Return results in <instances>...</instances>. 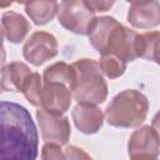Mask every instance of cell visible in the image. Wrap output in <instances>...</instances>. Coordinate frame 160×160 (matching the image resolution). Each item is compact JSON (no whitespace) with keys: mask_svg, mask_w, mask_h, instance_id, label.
I'll list each match as a JSON object with an SVG mask.
<instances>
[{"mask_svg":"<svg viewBox=\"0 0 160 160\" xmlns=\"http://www.w3.org/2000/svg\"><path fill=\"white\" fill-rule=\"evenodd\" d=\"M1 160H36L39 136L30 112L21 105L2 101Z\"/></svg>","mask_w":160,"mask_h":160,"instance_id":"1","label":"cell"},{"mask_svg":"<svg viewBox=\"0 0 160 160\" xmlns=\"http://www.w3.org/2000/svg\"><path fill=\"white\" fill-rule=\"evenodd\" d=\"M74 72L72 95L79 104L98 105L106 100L108 85L102 71L92 59H79L71 64Z\"/></svg>","mask_w":160,"mask_h":160,"instance_id":"2","label":"cell"},{"mask_svg":"<svg viewBox=\"0 0 160 160\" xmlns=\"http://www.w3.org/2000/svg\"><path fill=\"white\" fill-rule=\"evenodd\" d=\"M149 111L148 98L138 90H124L118 94L105 109L108 124L116 128H136Z\"/></svg>","mask_w":160,"mask_h":160,"instance_id":"3","label":"cell"},{"mask_svg":"<svg viewBox=\"0 0 160 160\" xmlns=\"http://www.w3.org/2000/svg\"><path fill=\"white\" fill-rule=\"evenodd\" d=\"M104 54L115 55L124 62L134 61L141 55V34L118 22L105 41L101 55Z\"/></svg>","mask_w":160,"mask_h":160,"instance_id":"4","label":"cell"},{"mask_svg":"<svg viewBox=\"0 0 160 160\" xmlns=\"http://www.w3.org/2000/svg\"><path fill=\"white\" fill-rule=\"evenodd\" d=\"M94 12L95 11L89 6L88 1H62L58 8V20L66 30L71 32L89 35L96 19Z\"/></svg>","mask_w":160,"mask_h":160,"instance_id":"5","label":"cell"},{"mask_svg":"<svg viewBox=\"0 0 160 160\" xmlns=\"http://www.w3.org/2000/svg\"><path fill=\"white\" fill-rule=\"evenodd\" d=\"M58 41L56 38L46 31L34 32L25 42L22 48L24 58L32 65L40 66L48 60L58 55Z\"/></svg>","mask_w":160,"mask_h":160,"instance_id":"6","label":"cell"},{"mask_svg":"<svg viewBox=\"0 0 160 160\" xmlns=\"http://www.w3.org/2000/svg\"><path fill=\"white\" fill-rule=\"evenodd\" d=\"M36 118L42 140L45 142L56 144L61 146L69 141L71 129L66 116L49 112L41 108L36 111Z\"/></svg>","mask_w":160,"mask_h":160,"instance_id":"7","label":"cell"},{"mask_svg":"<svg viewBox=\"0 0 160 160\" xmlns=\"http://www.w3.org/2000/svg\"><path fill=\"white\" fill-rule=\"evenodd\" d=\"M130 160H155L160 154V141L149 125L135 130L129 140Z\"/></svg>","mask_w":160,"mask_h":160,"instance_id":"8","label":"cell"},{"mask_svg":"<svg viewBox=\"0 0 160 160\" xmlns=\"http://www.w3.org/2000/svg\"><path fill=\"white\" fill-rule=\"evenodd\" d=\"M72 96V90L68 84L60 81L44 82L41 106L49 112L62 115L70 108Z\"/></svg>","mask_w":160,"mask_h":160,"instance_id":"9","label":"cell"},{"mask_svg":"<svg viewBox=\"0 0 160 160\" xmlns=\"http://www.w3.org/2000/svg\"><path fill=\"white\" fill-rule=\"evenodd\" d=\"M128 21L134 28L140 29H150L160 25V2H131L128 12Z\"/></svg>","mask_w":160,"mask_h":160,"instance_id":"10","label":"cell"},{"mask_svg":"<svg viewBox=\"0 0 160 160\" xmlns=\"http://www.w3.org/2000/svg\"><path fill=\"white\" fill-rule=\"evenodd\" d=\"M71 116L75 126L84 134L98 132L104 121V114L101 110L96 105L90 104H78L74 108Z\"/></svg>","mask_w":160,"mask_h":160,"instance_id":"11","label":"cell"},{"mask_svg":"<svg viewBox=\"0 0 160 160\" xmlns=\"http://www.w3.org/2000/svg\"><path fill=\"white\" fill-rule=\"evenodd\" d=\"M1 30L8 41L18 44L25 39L30 30V24L22 15L15 11H6L1 16Z\"/></svg>","mask_w":160,"mask_h":160,"instance_id":"12","label":"cell"},{"mask_svg":"<svg viewBox=\"0 0 160 160\" xmlns=\"http://www.w3.org/2000/svg\"><path fill=\"white\" fill-rule=\"evenodd\" d=\"M31 71L28 65L12 61L1 70V89L4 91H21Z\"/></svg>","mask_w":160,"mask_h":160,"instance_id":"13","label":"cell"},{"mask_svg":"<svg viewBox=\"0 0 160 160\" xmlns=\"http://www.w3.org/2000/svg\"><path fill=\"white\" fill-rule=\"evenodd\" d=\"M56 1H29L25 2V11L36 25H45L58 14Z\"/></svg>","mask_w":160,"mask_h":160,"instance_id":"14","label":"cell"},{"mask_svg":"<svg viewBox=\"0 0 160 160\" xmlns=\"http://www.w3.org/2000/svg\"><path fill=\"white\" fill-rule=\"evenodd\" d=\"M42 79H44V82L60 81V82L68 84L72 90V85H74L72 68H71V65H68L64 61L55 62V64L50 65L49 68H46L45 71H44Z\"/></svg>","mask_w":160,"mask_h":160,"instance_id":"15","label":"cell"},{"mask_svg":"<svg viewBox=\"0 0 160 160\" xmlns=\"http://www.w3.org/2000/svg\"><path fill=\"white\" fill-rule=\"evenodd\" d=\"M150 61L160 65V31H150L141 34V55Z\"/></svg>","mask_w":160,"mask_h":160,"instance_id":"16","label":"cell"},{"mask_svg":"<svg viewBox=\"0 0 160 160\" xmlns=\"http://www.w3.org/2000/svg\"><path fill=\"white\" fill-rule=\"evenodd\" d=\"M21 92L26 98V100L34 106H41V96H42V85L41 78L38 72H31L28 80L25 81Z\"/></svg>","mask_w":160,"mask_h":160,"instance_id":"17","label":"cell"},{"mask_svg":"<svg viewBox=\"0 0 160 160\" xmlns=\"http://www.w3.org/2000/svg\"><path fill=\"white\" fill-rule=\"evenodd\" d=\"M99 66L109 79H116L121 76L126 70V62H124L121 59L111 54L101 55Z\"/></svg>","mask_w":160,"mask_h":160,"instance_id":"18","label":"cell"},{"mask_svg":"<svg viewBox=\"0 0 160 160\" xmlns=\"http://www.w3.org/2000/svg\"><path fill=\"white\" fill-rule=\"evenodd\" d=\"M41 158L42 160H66L65 152L61 151L60 145L50 144V142H46L42 146Z\"/></svg>","mask_w":160,"mask_h":160,"instance_id":"19","label":"cell"},{"mask_svg":"<svg viewBox=\"0 0 160 160\" xmlns=\"http://www.w3.org/2000/svg\"><path fill=\"white\" fill-rule=\"evenodd\" d=\"M65 158L66 160H94L85 150L78 146H68L65 150Z\"/></svg>","mask_w":160,"mask_h":160,"instance_id":"20","label":"cell"},{"mask_svg":"<svg viewBox=\"0 0 160 160\" xmlns=\"http://www.w3.org/2000/svg\"><path fill=\"white\" fill-rule=\"evenodd\" d=\"M88 4L94 11H106L114 5V1H88Z\"/></svg>","mask_w":160,"mask_h":160,"instance_id":"21","label":"cell"},{"mask_svg":"<svg viewBox=\"0 0 160 160\" xmlns=\"http://www.w3.org/2000/svg\"><path fill=\"white\" fill-rule=\"evenodd\" d=\"M151 128L154 129V131H155V134H156V136H158V139L160 141V111L154 116Z\"/></svg>","mask_w":160,"mask_h":160,"instance_id":"22","label":"cell"},{"mask_svg":"<svg viewBox=\"0 0 160 160\" xmlns=\"http://www.w3.org/2000/svg\"><path fill=\"white\" fill-rule=\"evenodd\" d=\"M155 160H159V159H155Z\"/></svg>","mask_w":160,"mask_h":160,"instance_id":"23","label":"cell"}]
</instances>
